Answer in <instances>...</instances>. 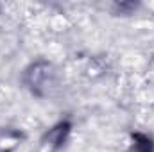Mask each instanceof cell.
Masks as SVG:
<instances>
[{
  "label": "cell",
  "instance_id": "obj_1",
  "mask_svg": "<svg viewBox=\"0 0 154 152\" xmlns=\"http://www.w3.org/2000/svg\"><path fill=\"white\" fill-rule=\"evenodd\" d=\"M27 81L31 84V88L36 93H43L45 90H48L54 82V72L48 65L41 63V65H34L29 74H27Z\"/></svg>",
  "mask_w": 154,
  "mask_h": 152
}]
</instances>
